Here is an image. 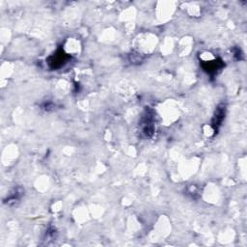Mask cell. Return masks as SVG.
I'll list each match as a JSON object with an SVG mask.
<instances>
[{"instance_id": "1", "label": "cell", "mask_w": 247, "mask_h": 247, "mask_svg": "<svg viewBox=\"0 0 247 247\" xmlns=\"http://www.w3.org/2000/svg\"><path fill=\"white\" fill-rule=\"evenodd\" d=\"M223 116H224V111L222 108H220L217 110L216 114H215V121L213 123V126H219L221 124L222 120H223Z\"/></svg>"}]
</instances>
